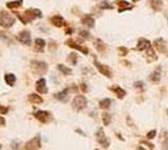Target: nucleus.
<instances>
[{
	"label": "nucleus",
	"mask_w": 168,
	"mask_h": 150,
	"mask_svg": "<svg viewBox=\"0 0 168 150\" xmlns=\"http://www.w3.org/2000/svg\"><path fill=\"white\" fill-rule=\"evenodd\" d=\"M30 69H31V71H33L34 74H36V75H44V74H47L49 66H48V64H47L45 61L33 60V61L30 63Z\"/></svg>",
	"instance_id": "3"
},
{
	"label": "nucleus",
	"mask_w": 168,
	"mask_h": 150,
	"mask_svg": "<svg viewBox=\"0 0 168 150\" xmlns=\"http://www.w3.org/2000/svg\"><path fill=\"white\" fill-rule=\"evenodd\" d=\"M58 70H59L63 75H67V77H69V75H72V74H73L72 69H70V68H68V66H67V65H64V64H58Z\"/></svg>",
	"instance_id": "27"
},
{
	"label": "nucleus",
	"mask_w": 168,
	"mask_h": 150,
	"mask_svg": "<svg viewBox=\"0 0 168 150\" xmlns=\"http://www.w3.org/2000/svg\"><path fill=\"white\" fill-rule=\"evenodd\" d=\"M161 79H162L161 68L156 69L154 71H152V73H151V75H149V80H151L152 83H154V84H158V83L161 81Z\"/></svg>",
	"instance_id": "19"
},
{
	"label": "nucleus",
	"mask_w": 168,
	"mask_h": 150,
	"mask_svg": "<svg viewBox=\"0 0 168 150\" xmlns=\"http://www.w3.org/2000/svg\"><path fill=\"white\" fill-rule=\"evenodd\" d=\"M35 89L39 94H47L48 93V88H47V80L44 78H40L36 80L35 83Z\"/></svg>",
	"instance_id": "11"
},
{
	"label": "nucleus",
	"mask_w": 168,
	"mask_h": 150,
	"mask_svg": "<svg viewBox=\"0 0 168 150\" xmlns=\"http://www.w3.org/2000/svg\"><path fill=\"white\" fill-rule=\"evenodd\" d=\"M8 111H9V108H6V106H4V105L0 104V114L4 115V114H6Z\"/></svg>",
	"instance_id": "37"
},
{
	"label": "nucleus",
	"mask_w": 168,
	"mask_h": 150,
	"mask_svg": "<svg viewBox=\"0 0 168 150\" xmlns=\"http://www.w3.org/2000/svg\"><path fill=\"white\" fill-rule=\"evenodd\" d=\"M15 23V15L6 11V10H2L0 11V26L4 29H9L14 25Z\"/></svg>",
	"instance_id": "2"
},
{
	"label": "nucleus",
	"mask_w": 168,
	"mask_h": 150,
	"mask_svg": "<svg viewBox=\"0 0 168 150\" xmlns=\"http://www.w3.org/2000/svg\"><path fill=\"white\" fill-rule=\"evenodd\" d=\"M94 48H96L97 51H99V53H104V51L107 50V45H105L104 41L100 40V39H96V40H94Z\"/></svg>",
	"instance_id": "25"
},
{
	"label": "nucleus",
	"mask_w": 168,
	"mask_h": 150,
	"mask_svg": "<svg viewBox=\"0 0 168 150\" xmlns=\"http://www.w3.org/2000/svg\"><path fill=\"white\" fill-rule=\"evenodd\" d=\"M149 5L156 11H161L163 8V2L162 0H149Z\"/></svg>",
	"instance_id": "23"
},
{
	"label": "nucleus",
	"mask_w": 168,
	"mask_h": 150,
	"mask_svg": "<svg viewBox=\"0 0 168 150\" xmlns=\"http://www.w3.org/2000/svg\"><path fill=\"white\" fill-rule=\"evenodd\" d=\"M87 105H88V100H87V98L84 95H77L72 101V108L74 110H77V111L84 110L87 108Z\"/></svg>",
	"instance_id": "4"
},
{
	"label": "nucleus",
	"mask_w": 168,
	"mask_h": 150,
	"mask_svg": "<svg viewBox=\"0 0 168 150\" xmlns=\"http://www.w3.org/2000/svg\"><path fill=\"white\" fill-rule=\"evenodd\" d=\"M34 118L36 120H39L40 123H43V124H47V123H49L51 120V114L47 110H36L34 112Z\"/></svg>",
	"instance_id": "6"
},
{
	"label": "nucleus",
	"mask_w": 168,
	"mask_h": 150,
	"mask_svg": "<svg viewBox=\"0 0 168 150\" xmlns=\"http://www.w3.org/2000/svg\"><path fill=\"white\" fill-rule=\"evenodd\" d=\"M82 24L88 26V28H94L96 25V19L93 18L90 14H85L83 18H82Z\"/></svg>",
	"instance_id": "13"
},
{
	"label": "nucleus",
	"mask_w": 168,
	"mask_h": 150,
	"mask_svg": "<svg viewBox=\"0 0 168 150\" xmlns=\"http://www.w3.org/2000/svg\"><path fill=\"white\" fill-rule=\"evenodd\" d=\"M65 44H67L69 48L74 49V50H78V51H80V53H83L84 55H88V54H89V50H88V48H87V46L78 44L77 41H74L73 39H68V40L65 41Z\"/></svg>",
	"instance_id": "10"
},
{
	"label": "nucleus",
	"mask_w": 168,
	"mask_h": 150,
	"mask_svg": "<svg viewBox=\"0 0 168 150\" xmlns=\"http://www.w3.org/2000/svg\"><path fill=\"white\" fill-rule=\"evenodd\" d=\"M14 15L19 18L20 22H22L24 25L28 24V23H30V22H33V20H36V19H40V18L43 16V14H42V11H40L39 9H33V8L27 9L23 14H19V13L14 11Z\"/></svg>",
	"instance_id": "1"
},
{
	"label": "nucleus",
	"mask_w": 168,
	"mask_h": 150,
	"mask_svg": "<svg viewBox=\"0 0 168 150\" xmlns=\"http://www.w3.org/2000/svg\"><path fill=\"white\" fill-rule=\"evenodd\" d=\"M45 46H47V41H45L44 39H40V38H38V39L34 40V50H35L36 53L44 51Z\"/></svg>",
	"instance_id": "14"
},
{
	"label": "nucleus",
	"mask_w": 168,
	"mask_h": 150,
	"mask_svg": "<svg viewBox=\"0 0 168 150\" xmlns=\"http://www.w3.org/2000/svg\"><path fill=\"white\" fill-rule=\"evenodd\" d=\"M145 59H147L148 63H152V61L157 60V55H156L154 49H153L152 46H149V48L147 49V56H145Z\"/></svg>",
	"instance_id": "21"
},
{
	"label": "nucleus",
	"mask_w": 168,
	"mask_h": 150,
	"mask_svg": "<svg viewBox=\"0 0 168 150\" xmlns=\"http://www.w3.org/2000/svg\"><path fill=\"white\" fill-rule=\"evenodd\" d=\"M102 121H103L104 126H108V125L110 124V121H112V115L109 114V112L104 111L103 114H102Z\"/></svg>",
	"instance_id": "29"
},
{
	"label": "nucleus",
	"mask_w": 168,
	"mask_h": 150,
	"mask_svg": "<svg viewBox=\"0 0 168 150\" xmlns=\"http://www.w3.org/2000/svg\"><path fill=\"white\" fill-rule=\"evenodd\" d=\"M137 2H139V0H133V3H137Z\"/></svg>",
	"instance_id": "44"
},
{
	"label": "nucleus",
	"mask_w": 168,
	"mask_h": 150,
	"mask_svg": "<svg viewBox=\"0 0 168 150\" xmlns=\"http://www.w3.org/2000/svg\"><path fill=\"white\" fill-rule=\"evenodd\" d=\"M4 80H5L6 85H9V86H13V85L16 83V77H15L14 74H11V73H8V74H5Z\"/></svg>",
	"instance_id": "24"
},
{
	"label": "nucleus",
	"mask_w": 168,
	"mask_h": 150,
	"mask_svg": "<svg viewBox=\"0 0 168 150\" xmlns=\"http://www.w3.org/2000/svg\"><path fill=\"white\" fill-rule=\"evenodd\" d=\"M149 46H152V45H151V41H149L148 39H144V38H141V39L138 40V43H137L136 49L139 50V51H142V50H147Z\"/></svg>",
	"instance_id": "17"
},
{
	"label": "nucleus",
	"mask_w": 168,
	"mask_h": 150,
	"mask_svg": "<svg viewBox=\"0 0 168 150\" xmlns=\"http://www.w3.org/2000/svg\"><path fill=\"white\" fill-rule=\"evenodd\" d=\"M54 98L57 100H59V101H63V103L68 101L69 100V90H68V88L59 91V93H57V94H54Z\"/></svg>",
	"instance_id": "15"
},
{
	"label": "nucleus",
	"mask_w": 168,
	"mask_h": 150,
	"mask_svg": "<svg viewBox=\"0 0 168 150\" xmlns=\"http://www.w3.org/2000/svg\"><path fill=\"white\" fill-rule=\"evenodd\" d=\"M94 66L98 69V71H99L102 75H104V77H107L108 79H110L112 77H113V74H112V70H110V68H109L108 65H104V64L99 63L97 59H94Z\"/></svg>",
	"instance_id": "8"
},
{
	"label": "nucleus",
	"mask_w": 168,
	"mask_h": 150,
	"mask_svg": "<svg viewBox=\"0 0 168 150\" xmlns=\"http://www.w3.org/2000/svg\"><path fill=\"white\" fill-rule=\"evenodd\" d=\"M96 139L99 143V145H102L103 148H108L110 145V140L108 139V136L104 134V130L102 128H99L96 133Z\"/></svg>",
	"instance_id": "7"
},
{
	"label": "nucleus",
	"mask_w": 168,
	"mask_h": 150,
	"mask_svg": "<svg viewBox=\"0 0 168 150\" xmlns=\"http://www.w3.org/2000/svg\"><path fill=\"white\" fill-rule=\"evenodd\" d=\"M110 90L116 94L118 99H124V97L127 95L125 90H124L123 88H121L119 85H113V86H110Z\"/></svg>",
	"instance_id": "20"
},
{
	"label": "nucleus",
	"mask_w": 168,
	"mask_h": 150,
	"mask_svg": "<svg viewBox=\"0 0 168 150\" xmlns=\"http://www.w3.org/2000/svg\"><path fill=\"white\" fill-rule=\"evenodd\" d=\"M99 8H100V9H113L114 6L112 5L110 3H108V2H102V3L99 4Z\"/></svg>",
	"instance_id": "31"
},
{
	"label": "nucleus",
	"mask_w": 168,
	"mask_h": 150,
	"mask_svg": "<svg viewBox=\"0 0 168 150\" xmlns=\"http://www.w3.org/2000/svg\"><path fill=\"white\" fill-rule=\"evenodd\" d=\"M72 33H73V29L68 28V29H67V34H72Z\"/></svg>",
	"instance_id": "42"
},
{
	"label": "nucleus",
	"mask_w": 168,
	"mask_h": 150,
	"mask_svg": "<svg viewBox=\"0 0 168 150\" xmlns=\"http://www.w3.org/2000/svg\"><path fill=\"white\" fill-rule=\"evenodd\" d=\"M23 5V0H14V2H8L6 3V8L11 9V10H16L18 8H20Z\"/></svg>",
	"instance_id": "26"
},
{
	"label": "nucleus",
	"mask_w": 168,
	"mask_h": 150,
	"mask_svg": "<svg viewBox=\"0 0 168 150\" xmlns=\"http://www.w3.org/2000/svg\"><path fill=\"white\" fill-rule=\"evenodd\" d=\"M156 135H157V130H151V131H148L147 133L145 138H147V140H151V139L156 138Z\"/></svg>",
	"instance_id": "32"
},
{
	"label": "nucleus",
	"mask_w": 168,
	"mask_h": 150,
	"mask_svg": "<svg viewBox=\"0 0 168 150\" xmlns=\"http://www.w3.org/2000/svg\"><path fill=\"white\" fill-rule=\"evenodd\" d=\"M5 125V119L3 116H0V126H4Z\"/></svg>",
	"instance_id": "41"
},
{
	"label": "nucleus",
	"mask_w": 168,
	"mask_h": 150,
	"mask_svg": "<svg viewBox=\"0 0 168 150\" xmlns=\"http://www.w3.org/2000/svg\"><path fill=\"white\" fill-rule=\"evenodd\" d=\"M28 100L30 103H33V104H42L43 103V98L40 95H38V94H34V93L29 94V95H28Z\"/></svg>",
	"instance_id": "22"
},
{
	"label": "nucleus",
	"mask_w": 168,
	"mask_h": 150,
	"mask_svg": "<svg viewBox=\"0 0 168 150\" xmlns=\"http://www.w3.org/2000/svg\"><path fill=\"white\" fill-rule=\"evenodd\" d=\"M128 51H129V50H128L125 46H119V48H118V53H119L121 56H125V55L128 54Z\"/></svg>",
	"instance_id": "34"
},
{
	"label": "nucleus",
	"mask_w": 168,
	"mask_h": 150,
	"mask_svg": "<svg viewBox=\"0 0 168 150\" xmlns=\"http://www.w3.org/2000/svg\"><path fill=\"white\" fill-rule=\"evenodd\" d=\"M162 149L163 150H168V136L162 141Z\"/></svg>",
	"instance_id": "38"
},
{
	"label": "nucleus",
	"mask_w": 168,
	"mask_h": 150,
	"mask_svg": "<svg viewBox=\"0 0 168 150\" xmlns=\"http://www.w3.org/2000/svg\"><path fill=\"white\" fill-rule=\"evenodd\" d=\"M96 150H99V149H96Z\"/></svg>",
	"instance_id": "45"
},
{
	"label": "nucleus",
	"mask_w": 168,
	"mask_h": 150,
	"mask_svg": "<svg viewBox=\"0 0 168 150\" xmlns=\"http://www.w3.org/2000/svg\"><path fill=\"white\" fill-rule=\"evenodd\" d=\"M137 150H145V149H144L143 146H138V148H137Z\"/></svg>",
	"instance_id": "43"
},
{
	"label": "nucleus",
	"mask_w": 168,
	"mask_h": 150,
	"mask_svg": "<svg viewBox=\"0 0 168 150\" xmlns=\"http://www.w3.org/2000/svg\"><path fill=\"white\" fill-rule=\"evenodd\" d=\"M11 149H13V150H18V149H19V146H18V143H13V144H11Z\"/></svg>",
	"instance_id": "40"
},
{
	"label": "nucleus",
	"mask_w": 168,
	"mask_h": 150,
	"mask_svg": "<svg viewBox=\"0 0 168 150\" xmlns=\"http://www.w3.org/2000/svg\"><path fill=\"white\" fill-rule=\"evenodd\" d=\"M80 90H82L83 93H87V91H88V86H87V84L82 83V84H80Z\"/></svg>",
	"instance_id": "39"
},
{
	"label": "nucleus",
	"mask_w": 168,
	"mask_h": 150,
	"mask_svg": "<svg viewBox=\"0 0 168 150\" xmlns=\"http://www.w3.org/2000/svg\"><path fill=\"white\" fill-rule=\"evenodd\" d=\"M68 61H69L72 65H76L77 61H78V55H77L76 53L69 54V56H68Z\"/></svg>",
	"instance_id": "30"
},
{
	"label": "nucleus",
	"mask_w": 168,
	"mask_h": 150,
	"mask_svg": "<svg viewBox=\"0 0 168 150\" xmlns=\"http://www.w3.org/2000/svg\"><path fill=\"white\" fill-rule=\"evenodd\" d=\"M99 108L102 109V110H107V109H109L110 108V105H112V100L110 99H108V98H105V99H102L100 101H99Z\"/></svg>",
	"instance_id": "28"
},
{
	"label": "nucleus",
	"mask_w": 168,
	"mask_h": 150,
	"mask_svg": "<svg viewBox=\"0 0 168 150\" xmlns=\"http://www.w3.org/2000/svg\"><path fill=\"white\" fill-rule=\"evenodd\" d=\"M50 23L57 26V28H62V26H65V20L62 15H54L50 18Z\"/></svg>",
	"instance_id": "12"
},
{
	"label": "nucleus",
	"mask_w": 168,
	"mask_h": 150,
	"mask_svg": "<svg viewBox=\"0 0 168 150\" xmlns=\"http://www.w3.org/2000/svg\"><path fill=\"white\" fill-rule=\"evenodd\" d=\"M16 39H18V41L24 44V45L31 44V35H30V31H28V30H22L16 35Z\"/></svg>",
	"instance_id": "9"
},
{
	"label": "nucleus",
	"mask_w": 168,
	"mask_h": 150,
	"mask_svg": "<svg viewBox=\"0 0 168 150\" xmlns=\"http://www.w3.org/2000/svg\"><path fill=\"white\" fill-rule=\"evenodd\" d=\"M153 46L157 49V51H159V53H162V54H164V53L167 51V50H166V41H164V39H162V38H158V39L154 40Z\"/></svg>",
	"instance_id": "16"
},
{
	"label": "nucleus",
	"mask_w": 168,
	"mask_h": 150,
	"mask_svg": "<svg viewBox=\"0 0 168 150\" xmlns=\"http://www.w3.org/2000/svg\"><path fill=\"white\" fill-rule=\"evenodd\" d=\"M141 144H143V145H147L149 150H154V144H152L151 141H148V140H141Z\"/></svg>",
	"instance_id": "35"
},
{
	"label": "nucleus",
	"mask_w": 168,
	"mask_h": 150,
	"mask_svg": "<svg viewBox=\"0 0 168 150\" xmlns=\"http://www.w3.org/2000/svg\"><path fill=\"white\" fill-rule=\"evenodd\" d=\"M79 35L83 38V39H85V40H89V39H90V34H89V31H87V30H80V31H79Z\"/></svg>",
	"instance_id": "33"
},
{
	"label": "nucleus",
	"mask_w": 168,
	"mask_h": 150,
	"mask_svg": "<svg viewBox=\"0 0 168 150\" xmlns=\"http://www.w3.org/2000/svg\"><path fill=\"white\" fill-rule=\"evenodd\" d=\"M134 88H136V89H139V90H143V89H144V83H143V81H136V83H134Z\"/></svg>",
	"instance_id": "36"
},
{
	"label": "nucleus",
	"mask_w": 168,
	"mask_h": 150,
	"mask_svg": "<svg viewBox=\"0 0 168 150\" xmlns=\"http://www.w3.org/2000/svg\"><path fill=\"white\" fill-rule=\"evenodd\" d=\"M42 148V140H40V135H36L33 139H30L29 141L25 143L24 149L25 150H39Z\"/></svg>",
	"instance_id": "5"
},
{
	"label": "nucleus",
	"mask_w": 168,
	"mask_h": 150,
	"mask_svg": "<svg viewBox=\"0 0 168 150\" xmlns=\"http://www.w3.org/2000/svg\"><path fill=\"white\" fill-rule=\"evenodd\" d=\"M117 6H118V11L119 13H123L124 10H130L133 9V5L129 4L125 0H117Z\"/></svg>",
	"instance_id": "18"
}]
</instances>
